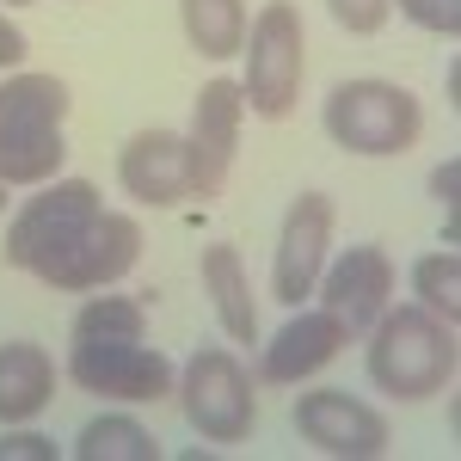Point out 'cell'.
Listing matches in <instances>:
<instances>
[{
  "label": "cell",
  "instance_id": "obj_1",
  "mask_svg": "<svg viewBox=\"0 0 461 461\" xmlns=\"http://www.w3.org/2000/svg\"><path fill=\"white\" fill-rule=\"evenodd\" d=\"M461 345L456 326L437 320L430 308H382V320L369 326V382L393 400H437L456 382Z\"/></svg>",
  "mask_w": 461,
  "mask_h": 461
},
{
  "label": "cell",
  "instance_id": "obj_8",
  "mask_svg": "<svg viewBox=\"0 0 461 461\" xmlns=\"http://www.w3.org/2000/svg\"><path fill=\"white\" fill-rule=\"evenodd\" d=\"M240 117H247L240 80L215 74L210 86L197 93L191 130H185V148H191V197H221V185L234 173V154H240Z\"/></svg>",
  "mask_w": 461,
  "mask_h": 461
},
{
  "label": "cell",
  "instance_id": "obj_3",
  "mask_svg": "<svg viewBox=\"0 0 461 461\" xmlns=\"http://www.w3.org/2000/svg\"><path fill=\"white\" fill-rule=\"evenodd\" d=\"M425 130V105L400 86V80H339L326 93V136L345 148V154H369V160H388L406 154Z\"/></svg>",
  "mask_w": 461,
  "mask_h": 461
},
{
  "label": "cell",
  "instance_id": "obj_26",
  "mask_svg": "<svg viewBox=\"0 0 461 461\" xmlns=\"http://www.w3.org/2000/svg\"><path fill=\"white\" fill-rule=\"evenodd\" d=\"M0 210H6V185H0Z\"/></svg>",
  "mask_w": 461,
  "mask_h": 461
},
{
  "label": "cell",
  "instance_id": "obj_4",
  "mask_svg": "<svg viewBox=\"0 0 461 461\" xmlns=\"http://www.w3.org/2000/svg\"><path fill=\"white\" fill-rule=\"evenodd\" d=\"M247 105L271 123H284L295 99H302V74H308V32H302V13L295 0H265L258 19L247 25Z\"/></svg>",
  "mask_w": 461,
  "mask_h": 461
},
{
  "label": "cell",
  "instance_id": "obj_7",
  "mask_svg": "<svg viewBox=\"0 0 461 461\" xmlns=\"http://www.w3.org/2000/svg\"><path fill=\"white\" fill-rule=\"evenodd\" d=\"M99 210H105V203H99V185H93V178H50V185H37L32 203L6 221L0 258H6L13 271H32L37 258H50L56 247H68Z\"/></svg>",
  "mask_w": 461,
  "mask_h": 461
},
{
  "label": "cell",
  "instance_id": "obj_2",
  "mask_svg": "<svg viewBox=\"0 0 461 461\" xmlns=\"http://www.w3.org/2000/svg\"><path fill=\"white\" fill-rule=\"evenodd\" d=\"M68 80L56 74H13L0 80V185H50L68 160L62 117Z\"/></svg>",
  "mask_w": 461,
  "mask_h": 461
},
{
  "label": "cell",
  "instance_id": "obj_5",
  "mask_svg": "<svg viewBox=\"0 0 461 461\" xmlns=\"http://www.w3.org/2000/svg\"><path fill=\"white\" fill-rule=\"evenodd\" d=\"M173 388H178V406H185V425L203 443H247L252 425H258V388H252L247 363L234 351H221V345L191 357Z\"/></svg>",
  "mask_w": 461,
  "mask_h": 461
},
{
  "label": "cell",
  "instance_id": "obj_22",
  "mask_svg": "<svg viewBox=\"0 0 461 461\" xmlns=\"http://www.w3.org/2000/svg\"><path fill=\"white\" fill-rule=\"evenodd\" d=\"M326 6H332V19H339L351 37H375L382 25H388V13H393V0H326Z\"/></svg>",
  "mask_w": 461,
  "mask_h": 461
},
{
  "label": "cell",
  "instance_id": "obj_12",
  "mask_svg": "<svg viewBox=\"0 0 461 461\" xmlns=\"http://www.w3.org/2000/svg\"><path fill=\"white\" fill-rule=\"evenodd\" d=\"M320 308L326 314H339L345 326L357 332H369L382 308L393 302V258L382 247H345V258H326V271H320Z\"/></svg>",
  "mask_w": 461,
  "mask_h": 461
},
{
  "label": "cell",
  "instance_id": "obj_9",
  "mask_svg": "<svg viewBox=\"0 0 461 461\" xmlns=\"http://www.w3.org/2000/svg\"><path fill=\"white\" fill-rule=\"evenodd\" d=\"M68 375L74 388L99 393V400H123V406H154L178 382L167 351H148L142 339L136 345H74Z\"/></svg>",
  "mask_w": 461,
  "mask_h": 461
},
{
  "label": "cell",
  "instance_id": "obj_23",
  "mask_svg": "<svg viewBox=\"0 0 461 461\" xmlns=\"http://www.w3.org/2000/svg\"><path fill=\"white\" fill-rule=\"evenodd\" d=\"M0 461H56V443L37 430H13V437H0Z\"/></svg>",
  "mask_w": 461,
  "mask_h": 461
},
{
  "label": "cell",
  "instance_id": "obj_14",
  "mask_svg": "<svg viewBox=\"0 0 461 461\" xmlns=\"http://www.w3.org/2000/svg\"><path fill=\"white\" fill-rule=\"evenodd\" d=\"M117 178L148 210H178L191 197V148L178 130H142L117 154Z\"/></svg>",
  "mask_w": 461,
  "mask_h": 461
},
{
  "label": "cell",
  "instance_id": "obj_20",
  "mask_svg": "<svg viewBox=\"0 0 461 461\" xmlns=\"http://www.w3.org/2000/svg\"><path fill=\"white\" fill-rule=\"evenodd\" d=\"M412 289H419V308H430L437 320H461V258L456 252H430L412 265Z\"/></svg>",
  "mask_w": 461,
  "mask_h": 461
},
{
  "label": "cell",
  "instance_id": "obj_21",
  "mask_svg": "<svg viewBox=\"0 0 461 461\" xmlns=\"http://www.w3.org/2000/svg\"><path fill=\"white\" fill-rule=\"evenodd\" d=\"M419 32H437V37H461V0H393Z\"/></svg>",
  "mask_w": 461,
  "mask_h": 461
},
{
  "label": "cell",
  "instance_id": "obj_15",
  "mask_svg": "<svg viewBox=\"0 0 461 461\" xmlns=\"http://www.w3.org/2000/svg\"><path fill=\"white\" fill-rule=\"evenodd\" d=\"M56 400V363L43 345L13 339L0 345V425H32L37 412H50Z\"/></svg>",
  "mask_w": 461,
  "mask_h": 461
},
{
  "label": "cell",
  "instance_id": "obj_13",
  "mask_svg": "<svg viewBox=\"0 0 461 461\" xmlns=\"http://www.w3.org/2000/svg\"><path fill=\"white\" fill-rule=\"evenodd\" d=\"M345 345H351V326H345L339 314H326V308L289 314V326L258 351V382H271V388H295V382L320 375Z\"/></svg>",
  "mask_w": 461,
  "mask_h": 461
},
{
  "label": "cell",
  "instance_id": "obj_6",
  "mask_svg": "<svg viewBox=\"0 0 461 461\" xmlns=\"http://www.w3.org/2000/svg\"><path fill=\"white\" fill-rule=\"evenodd\" d=\"M142 258V228L136 215H117V210H99L68 247H56L50 258H37L32 277L50 289H111L117 277H130Z\"/></svg>",
  "mask_w": 461,
  "mask_h": 461
},
{
  "label": "cell",
  "instance_id": "obj_24",
  "mask_svg": "<svg viewBox=\"0 0 461 461\" xmlns=\"http://www.w3.org/2000/svg\"><path fill=\"white\" fill-rule=\"evenodd\" d=\"M19 62H25V32L0 13V68H19Z\"/></svg>",
  "mask_w": 461,
  "mask_h": 461
},
{
  "label": "cell",
  "instance_id": "obj_19",
  "mask_svg": "<svg viewBox=\"0 0 461 461\" xmlns=\"http://www.w3.org/2000/svg\"><path fill=\"white\" fill-rule=\"evenodd\" d=\"M148 339V314L130 295H93L74 314V345H136Z\"/></svg>",
  "mask_w": 461,
  "mask_h": 461
},
{
  "label": "cell",
  "instance_id": "obj_11",
  "mask_svg": "<svg viewBox=\"0 0 461 461\" xmlns=\"http://www.w3.org/2000/svg\"><path fill=\"white\" fill-rule=\"evenodd\" d=\"M295 430L314 443L320 456H345V461H375V456H388V443H393L388 419L345 388L302 393L295 400Z\"/></svg>",
  "mask_w": 461,
  "mask_h": 461
},
{
  "label": "cell",
  "instance_id": "obj_18",
  "mask_svg": "<svg viewBox=\"0 0 461 461\" xmlns=\"http://www.w3.org/2000/svg\"><path fill=\"white\" fill-rule=\"evenodd\" d=\"M74 456L80 461H160V437L148 425H136V419H123V412H105V419H93L80 430Z\"/></svg>",
  "mask_w": 461,
  "mask_h": 461
},
{
  "label": "cell",
  "instance_id": "obj_17",
  "mask_svg": "<svg viewBox=\"0 0 461 461\" xmlns=\"http://www.w3.org/2000/svg\"><path fill=\"white\" fill-rule=\"evenodd\" d=\"M178 25L197 56L228 62L247 50V0H178Z\"/></svg>",
  "mask_w": 461,
  "mask_h": 461
},
{
  "label": "cell",
  "instance_id": "obj_25",
  "mask_svg": "<svg viewBox=\"0 0 461 461\" xmlns=\"http://www.w3.org/2000/svg\"><path fill=\"white\" fill-rule=\"evenodd\" d=\"M456 178H461V167H456V160H443V167L430 173V191H437V197H443L449 210H456Z\"/></svg>",
  "mask_w": 461,
  "mask_h": 461
},
{
  "label": "cell",
  "instance_id": "obj_16",
  "mask_svg": "<svg viewBox=\"0 0 461 461\" xmlns=\"http://www.w3.org/2000/svg\"><path fill=\"white\" fill-rule=\"evenodd\" d=\"M203 289H210V302H215L221 332H228L234 345H258V302H252L247 265H240V252L228 247V240H215V247L203 252Z\"/></svg>",
  "mask_w": 461,
  "mask_h": 461
},
{
  "label": "cell",
  "instance_id": "obj_27",
  "mask_svg": "<svg viewBox=\"0 0 461 461\" xmlns=\"http://www.w3.org/2000/svg\"><path fill=\"white\" fill-rule=\"evenodd\" d=\"M13 6H25V0H13Z\"/></svg>",
  "mask_w": 461,
  "mask_h": 461
},
{
  "label": "cell",
  "instance_id": "obj_10",
  "mask_svg": "<svg viewBox=\"0 0 461 461\" xmlns=\"http://www.w3.org/2000/svg\"><path fill=\"white\" fill-rule=\"evenodd\" d=\"M332 197L326 191H302L284 215V234H277V258H271V295L284 308H302L314 295L320 271H326V247H332Z\"/></svg>",
  "mask_w": 461,
  "mask_h": 461
}]
</instances>
